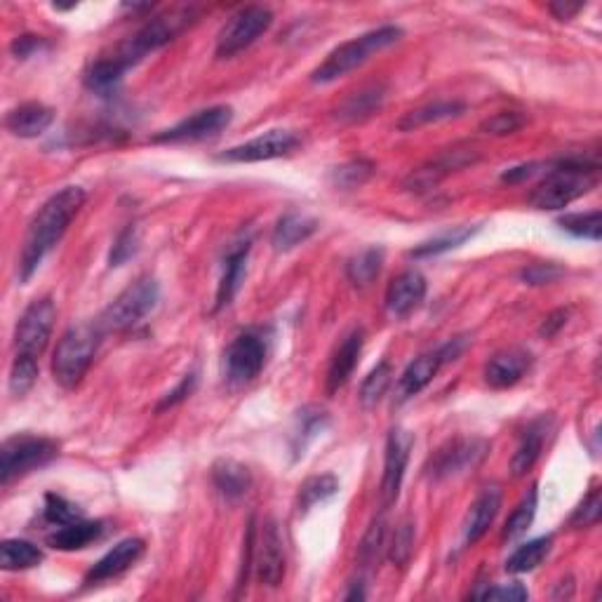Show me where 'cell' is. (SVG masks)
<instances>
[{"instance_id": "9", "label": "cell", "mask_w": 602, "mask_h": 602, "mask_svg": "<svg viewBox=\"0 0 602 602\" xmlns=\"http://www.w3.org/2000/svg\"><path fill=\"white\" fill-rule=\"evenodd\" d=\"M233 120L231 106H210V109L196 111L193 116L184 118L182 123L160 130L153 135V144H186V142H203V139L217 137L226 130Z\"/></svg>"}, {"instance_id": "43", "label": "cell", "mask_w": 602, "mask_h": 602, "mask_svg": "<svg viewBox=\"0 0 602 602\" xmlns=\"http://www.w3.org/2000/svg\"><path fill=\"white\" fill-rule=\"evenodd\" d=\"M137 250H139V233H137V226L130 224L118 233L116 243H113L109 254V266H123L127 259L135 257Z\"/></svg>"}, {"instance_id": "12", "label": "cell", "mask_w": 602, "mask_h": 602, "mask_svg": "<svg viewBox=\"0 0 602 602\" xmlns=\"http://www.w3.org/2000/svg\"><path fill=\"white\" fill-rule=\"evenodd\" d=\"M478 158H480V151L476 149V146L457 144V146H452V149H445L443 153H438L436 158L428 160L426 165L419 167V170H414L412 175L407 177L405 186L417 193L431 191L433 186H436L438 182H443L447 175L464 170V167L476 163Z\"/></svg>"}, {"instance_id": "21", "label": "cell", "mask_w": 602, "mask_h": 602, "mask_svg": "<svg viewBox=\"0 0 602 602\" xmlns=\"http://www.w3.org/2000/svg\"><path fill=\"white\" fill-rule=\"evenodd\" d=\"M501 508V490L499 487H485L483 494L473 501L471 511H468L466 525H464V544L473 546L480 541L490 530L494 518H497Z\"/></svg>"}, {"instance_id": "26", "label": "cell", "mask_w": 602, "mask_h": 602, "mask_svg": "<svg viewBox=\"0 0 602 602\" xmlns=\"http://www.w3.org/2000/svg\"><path fill=\"white\" fill-rule=\"evenodd\" d=\"M384 99H386L384 85H367V88L351 92V95L339 104V109L334 116H337L339 123H360V120H367L372 113H377L381 109V104H384Z\"/></svg>"}, {"instance_id": "50", "label": "cell", "mask_w": 602, "mask_h": 602, "mask_svg": "<svg viewBox=\"0 0 602 602\" xmlns=\"http://www.w3.org/2000/svg\"><path fill=\"white\" fill-rule=\"evenodd\" d=\"M45 48V40L40 36H19L12 40L10 50L17 59H29Z\"/></svg>"}, {"instance_id": "35", "label": "cell", "mask_w": 602, "mask_h": 602, "mask_svg": "<svg viewBox=\"0 0 602 602\" xmlns=\"http://www.w3.org/2000/svg\"><path fill=\"white\" fill-rule=\"evenodd\" d=\"M478 229H471V226H457V229L440 233V236L426 240V243H421L419 247H414L412 257L417 259H426V257H436V254L450 252L454 247L464 245L468 238L476 236Z\"/></svg>"}, {"instance_id": "51", "label": "cell", "mask_w": 602, "mask_h": 602, "mask_svg": "<svg viewBox=\"0 0 602 602\" xmlns=\"http://www.w3.org/2000/svg\"><path fill=\"white\" fill-rule=\"evenodd\" d=\"M567 316H570V311H565V309H558V311H553L551 316H548L546 320H544V325L539 327V334L541 337H553V334H558L560 330H563L565 327V323H567Z\"/></svg>"}, {"instance_id": "24", "label": "cell", "mask_w": 602, "mask_h": 602, "mask_svg": "<svg viewBox=\"0 0 602 602\" xmlns=\"http://www.w3.org/2000/svg\"><path fill=\"white\" fill-rule=\"evenodd\" d=\"M247 254H250V240L238 243L233 250L226 254L224 262V273L217 287V301H214V311H222L224 306H229L233 297H236L240 285L245 280V269H247Z\"/></svg>"}, {"instance_id": "20", "label": "cell", "mask_w": 602, "mask_h": 602, "mask_svg": "<svg viewBox=\"0 0 602 602\" xmlns=\"http://www.w3.org/2000/svg\"><path fill=\"white\" fill-rule=\"evenodd\" d=\"M142 553H144L142 539H123L120 544L113 546L95 567H92L88 577H85V584H102V581L120 577V574L130 570V567L142 558Z\"/></svg>"}, {"instance_id": "5", "label": "cell", "mask_w": 602, "mask_h": 602, "mask_svg": "<svg viewBox=\"0 0 602 602\" xmlns=\"http://www.w3.org/2000/svg\"><path fill=\"white\" fill-rule=\"evenodd\" d=\"M160 297V287L156 283V278L151 276H142L137 278L135 283L127 285L123 292L118 294L116 299L106 306V311L99 318V327L102 332H123L135 327L137 323L149 316V313L156 309Z\"/></svg>"}, {"instance_id": "44", "label": "cell", "mask_w": 602, "mask_h": 602, "mask_svg": "<svg viewBox=\"0 0 602 602\" xmlns=\"http://www.w3.org/2000/svg\"><path fill=\"white\" fill-rule=\"evenodd\" d=\"M384 518L374 520V523L370 525V530H367L363 544H360V560H363V565L370 567L372 563H377L379 558V551L384 548Z\"/></svg>"}, {"instance_id": "10", "label": "cell", "mask_w": 602, "mask_h": 602, "mask_svg": "<svg viewBox=\"0 0 602 602\" xmlns=\"http://www.w3.org/2000/svg\"><path fill=\"white\" fill-rule=\"evenodd\" d=\"M266 356H269V349H266V341L262 334H238L224 353L226 379H229L231 384H247V381L259 377V372L264 370Z\"/></svg>"}, {"instance_id": "22", "label": "cell", "mask_w": 602, "mask_h": 602, "mask_svg": "<svg viewBox=\"0 0 602 602\" xmlns=\"http://www.w3.org/2000/svg\"><path fill=\"white\" fill-rule=\"evenodd\" d=\"M52 120H55V111H52L50 106L40 102H29L17 106V109H12L8 113L5 127H8V132H12L15 137L33 139L43 135V132L52 125Z\"/></svg>"}, {"instance_id": "25", "label": "cell", "mask_w": 602, "mask_h": 602, "mask_svg": "<svg viewBox=\"0 0 602 602\" xmlns=\"http://www.w3.org/2000/svg\"><path fill=\"white\" fill-rule=\"evenodd\" d=\"M318 231V222L309 214L301 212H287L278 219L276 229H273L271 243L278 252H290L294 247L306 243L313 233Z\"/></svg>"}, {"instance_id": "28", "label": "cell", "mask_w": 602, "mask_h": 602, "mask_svg": "<svg viewBox=\"0 0 602 602\" xmlns=\"http://www.w3.org/2000/svg\"><path fill=\"white\" fill-rule=\"evenodd\" d=\"M212 483L226 499H240L247 490H250L252 476L243 464H238V461L222 459L212 468Z\"/></svg>"}, {"instance_id": "17", "label": "cell", "mask_w": 602, "mask_h": 602, "mask_svg": "<svg viewBox=\"0 0 602 602\" xmlns=\"http://www.w3.org/2000/svg\"><path fill=\"white\" fill-rule=\"evenodd\" d=\"M426 299V278L419 271H405L391 280L386 290V311L391 318L412 316Z\"/></svg>"}, {"instance_id": "29", "label": "cell", "mask_w": 602, "mask_h": 602, "mask_svg": "<svg viewBox=\"0 0 602 602\" xmlns=\"http://www.w3.org/2000/svg\"><path fill=\"white\" fill-rule=\"evenodd\" d=\"M466 111V104L461 102H436V104H426L421 106V109H414L410 113H405L403 118H400L398 130L400 132H412L419 130V127L431 125V123H440V120H450L457 118L461 113Z\"/></svg>"}, {"instance_id": "18", "label": "cell", "mask_w": 602, "mask_h": 602, "mask_svg": "<svg viewBox=\"0 0 602 602\" xmlns=\"http://www.w3.org/2000/svg\"><path fill=\"white\" fill-rule=\"evenodd\" d=\"M363 344H365V332L356 327L346 334L344 341L339 344V349L334 351V356L330 360V367H327V393L334 396V393L344 389L349 384V379L356 372V367L360 363V353H363Z\"/></svg>"}, {"instance_id": "31", "label": "cell", "mask_w": 602, "mask_h": 602, "mask_svg": "<svg viewBox=\"0 0 602 602\" xmlns=\"http://www.w3.org/2000/svg\"><path fill=\"white\" fill-rule=\"evenodd\" d=\"M43 560V551L36 544L24 539H5L0 544V567L5 572H19L31 570V567L40 565Z\"/></svg>"}, {"instance_id": "19", "label": "cell", "mask_w": 602, "mask_h": 602, "mask_svg": "<svg viewBox=\"0 0 602 602\" xmlns=\"http://www.w3.org/2000/svg\"><path fill=\"white\" fill-rule=\"evenodd\" d=\"M532 356L523 349H506L490 358L485 365V381L492 389H511L530 372Z\"/></svg>"}, {"instance_id": "14", "label": "cell", "mask_w": 602, "mask_h": 602, "mask_svg": "<svg viewBox=\"0 0 602 602\" xmlns=\"http://www.w3.org/2000/svg\"><path fill=\"white\" fill-rule=\"evenodd\" d=\"M487 454V443L485 440H450V443L440 447L436 457L428 461L426 471L433 480H445L459 473L468 471V468H476L483 457Z\"/></svg>"}, {"instance_id": "33", "label": "cell", "mask_w": 602, "mask_h": 602, "mask_svg": "<svg viewBox=\"0 0 602 602\" xmlns=\"http://www.w3.org/2000/svg\"><path fill=\"white\" fill-rule=\"evenodd\" d=\"M381 264H384V250L379 247H367L356 257L351 259L349 266H346V276L356 287H367L377 280Z\"/></svg>"}, {"instance_id": "53", "label": "cell", "mask_w": 602, "mask_h": 602, "mask_svg": "<svg viewBox=\"0 0 602 602\" xmlns=\"http://www.w3.org/2000/svg\"><path fill=\"white\" fill-rule=\"evenodd\" d=\"M539 163H530V165H520V167H513V170H508L501 175V179L504 182H523V179H530L539 172Z\"/></svg>"}, {"instance_id": "40", "label": "cell", "mask_w": 602, "mask_h": 602, "mask_svg": "<svg viewBox=\"0 0 602 602\" xmlns=\"http://www.w3.org/2000/svg\"><path fill=\"white\" fill-rule=\"evenodd\" d=\"M525 123L527 118L520 111H499L480 123V132H485V135H492V137H506L523 130Z\"/></svg>"}, {"instance_id": "52", "label": "cell", "mask_w": 602, "mask_h": 602, "mask_svg": "<svg viewBox=\"0 0 602 602\" xmlns=\"http://www.w3.org/2000/svg\"><path fill=\"white\" fill-rule=\"evenodd\" d=\"M584 3H567V0H560V3H551L548 5V10H551V15L555 19H560V22H567V19H574L579 15L581 10H584Z\"/></svg>"}, {"instance_id": "37", "label": "cell", "mask_w": 602, "mask_h": 602, "mask_svg": "<svg viewBox=\"0 0 602 602\" xmlns=\"http://www.w3.org/2000/svg\"><path fill=\"white\" fill-rule=\"evenodd\" d=\"M534 515H537V487H532L530 494L520 501L518 508L511 513V518L506 520V527H504V534H501V539L513 541V539L523 537V534L532 527Z\"/></svg>"}, {"instance_id": "8", "label": "cell", "mask_w": 602, "mask_h": 602, "mask_svg": "<svg viewBox=\"0 0 602 602\" xmlns=\"http://www.w3.org/2000/svg\"><path fill=\"white\" fill-rule=\"evenodd\" d=\"M57 309L52 299H36L26 306L15 330V356L38 360L40 353L48 349V341L55 330Z\"/></svg>"}, {"instance_id": "32", "label": "cell", "mask_w": 602, "mask_h": 602, "mask_svg": "<svg viewBox=\"0 0 602 602\" xmlns=\"http://www.w3.org/2000/svg\"><path fill=\"white\" fill-rule=\"evenodd\" d=\"M551 548H553L551 537H539L527 541V544L515 548L511 558L506 560V570L511 574H525L537 570V567L548 558Z\"/></svg>"}, {"instance_id": "34", "label": "cell", "mask_w": 602, "mask_h": 602, "mask_svg": "<svg viewBox=\"0 0 602 602\" xmlns=\"http://www.w3.org/2000/svg\"><path fill=\"white\" fill-rule=\"evenodd\" d=\"M337 492H339V480L334 476H330V473H323V476L309 478L304 485L299 487V494H297L299 513L311 511L313 506H318V504H323V501L332 499Z\"/></svg>"}, {"instance_id": "23", "label": "cell", "mask_w": 602, "mask_h": 602, "mask_svg": "<svg viewBox=\"0 0 602 602\" xmlns=\"http://www.w3.org/2000/svg\"><path fill=\"white\" fill-rule=\"evenodd\" d=\"M548 428H551V419L546 417L532 421V424L525 428L518 450H515L511 459V471L515 478L527 476V473L532 471V466L537 464V459L541 457V450H544V443L548 438Z\"/></svg>"}, {"instance_id": "11", "label": "cell", "mask_w": 602, "mask_h": 602, "mask_svg": "<svg viewBox=\"0 0 602 602\" xmlns=\"http://www.w3.org/2000/svg\"><path fill=\"white\" fill-rule=\"evenodd\" d=\"M464 349V341L461 339H452L450 344H445L443 349L433 351V353H424L419 356L414 363L407 365V370L400 374L398 384H396V403L403 405L407 400H412L414 396H419L421 391L431 384L433 377H436L440 367H443L447 360H454Z\"/></svg>"}, {"instance_id": "3", "label": "cell", "mask_w": 602, "mask_h": 602, "mask_svg": "<svg viewBox=\"0 0 602 602\" xmlns=\"http://www.w3.org/2000/svg\"><path fill=\"white\" fill-rule=\"evenodd\" d=\"M400 38H403V29H398V26H379V29L367 31L363 36L346 40L339 48H334L325 57V62L311 73V80L318 85L332 83V80L346 76V73L358 69V66L370 62L379 52L389 50Z\"/></svg>"}, {"instance_id": "49", "label": "cell", "mask_w": 602, "mask_h": 602, "mask_svg": "<svg viewBox=\"0 0 602 602\" xmlns=\"http://www.w3.org/2000/svg\"><path fill=\"white\" fill-rule=\"evenodd\" d=\"M560 276H563V269L555 264H532L520 271V278H523L527 285H546L558 280Z\"/></svg>"}, {"instance_id": "1", "label": "cell", "mask_w": 602, "mask_h": 602, "mask_svg": "<svg viewBox=\"0 0 602 602\" xmlns=\"http://www.w3.org/2000/svg\"><path fill=\"white\" fill-rule=\"evenodd\" d=\"M83 203L85 191L80 186H66L36 212V217L29 224V231H26L22 259H19V280L22 283L31 280L38 266L43 264V259L52 252V247L62 240Z\"/></svg>"}, {"instance_id": "41", "label": "cell", "mask_w": 602, "mask_h": 602, "mask_svg": "<svg viewBox=\"0 0 602 602\" xmlns=\"http://www.w3.org/2000/svg\"><path fill=\"white\" fill-rule=\"evenodd\" d=\"M38 379V360L33 358H19L15 356L10 370V391L15 396H24L26 391H31V386Z\"/></svg>"}, {"instance_id": "48", "label": "cell", "mask_w": 602, "mask_h": 602, "mask_svg": "<svg viewBox=\"0 0 602 602\" xmlns=\"http://www.w3.org/2000/svg\"><path fill=\"white\" fill-rule=\"evenodd\" d=\"M527 588L523 584H501V586H490L485 591L471 593V598L480 600H527Z\"/></svg>"}, {"instance_id": "15", "label": "cell", "mask_w": 602, "mask_h": 602, "mask_svg": "<svg viewBox=\"0 0 602 602\" xmlns=\"http://www.w3.org/2000/svg\"><path fill=\"white\" fill-rule=\"evenodd\" d=\"M414 438L403 428H393L389 440H386V457H384V478H381V504L389 508L396 504L400 487H403L405 468L410 461Z\"/></svg>"}, {"instance_id": "30", "label": "cell", "mask_w": 602, "mask_h": 602, "mask_svg": "<svg viewBox=\"0 0 602 602\" xmlns=\"http://www.w3.org/2000/svg\"><path fill=\"white\" fill-rule=\"evenodd\" d=\"M325 426H327V414L323 410H318V407H304V410L297 414V424H294V431H292L294 459L304 457L306 447H309L313 440L325 431Z\"/></svg>"}, {"instance_id": "13", "label": "cell", "mask_w": 602, "mask_h": 602, "mask_svg": "<svg viewBox=\"0 0 602 602\" xmlns=\"http://www.w3.org/2000/svg\"><path fill=\"white\" fill-rule=\"evenodd\" d=\"M299 144V137L290 130H269L264 135L250 139V142L219 153L217 160H222V163H262V160L287 156Z\"/></svg>"}, {"instance_id": "39", "label": "cell", "mask_w": 602, "mask_h": 602, "mask_svg": "<svg viewBox=\"0 0 602 602\" xmlns=\"http://www.w3.org/2000/svg\"><path fill=\"white\" fill-rule=\"evenodd\" d=\"M374 175V165L370 160H351V163L337 167L332 172V184L337 189H356V186H363L367 179Z\"/></svg>"}, {"instance_id": "27", "label": "cell", "mask_w": 602, "mask_h": 602, "mask_svg": "<svg viewBox=\"0 0 602 602\" xmlns=\"http://www.w3.org/2000/svg\"><path fill=\"white\" fill-rule=\"evenodd\" d=\"M104 525L92 523V520H73L69 525L57 527L55 534H50L48 544L57 551H80V548H88L90 544L102 537Z\"/></svg>"}, {"instance_id": "36", "label": "cell", "mask_w": 602, "mask_h": 602, "mask_svg": "<svg viewBox=\"0 0 602 602\" xmlns=\"http://www.w3.org/2000/svg\"><path fill=\"white\" fill-rule=\"evenodd\" d=\"M558 226L574 238H584V240H593V243H598L602 236V214H600V210L565 214V217L558 219Z\"/></svg>"}, {"instance_id": "2", "label": "cell", "mask_w": 602, "mask_h": 602, "mask_svg": "<svg viewBox=\"0 0 602 602\" xmlns=\"http://www.w3.org/2000/svg\"><path fill=\"white\" fill-rule=\"evenodd\" d=\"M544 182L532 191L530 203L537 210H563L598 186L600 165L586 158H567L548 165Z\"/></svg>"}, {"instance_id": "45", "label": "cell", "mask_w": 602, "mask_h": 602, "mask_svg": "<svg viewBox=\"0 0 602 602\" xmlns=\"http://www.w3.org/2000/svg\"><path fill=\"white\" fill-rule=\"evenodd\" d=\"M600 515H602V494H600V490H593L584 499V504L574 511V515L570 518V525L572 527H593V525H598Z\"/></svg>"}, {"instance_id": "7", "label": "cell", "mask_w": 602, "mask_h": 602, "mask_svg": "<svg viewBox=\"0 0 602 602\" xmlns=\"http://www.w3.org/2000/svg\"><path fill=\"white\" fill-rule=\"evenodd\" d=\"M273 12L262 5L238 10L217 36V59H231L250 48L271 29Z\"/></svg>"}, {"instance_id": "38", "label": "cell", "mask_w": 602, "mask_h": 602, "mask_svg": "<svg viewBox=\"0 0 602 602\" xmlns=\"http://www.w3.org/2000/svg\"><path fill=\"white\" fill-rule=\"evenodd\" d=\"M391 377H393V370H391L389 360H384V363H379L377 367H374V370L365 377L363 386H360V403H363L365 407L377 405L379 400L384 398V393L389 391Z\"/></svg>"}, {"instance_id": "47", "label": "cell", "mask_w": 602, "mask_h": 602, "mask_svg": "<svg viewBox=\"0 0 602 602\" xmlns=\"http://www.w3.org/2000/svg\"><path fill=\"white\" fill-rule=\"evenodd\" d=\"M196 386H198V372L184 374V379L179 381L175 389H172L170 393H165L163 400H160L156 407V412H165V410H170V407L184 403V400L189 398L193 391H196Z\"/></svg>"}, {"instance_id": "42", "label": "cell", "mask_w": 602, "mask_h": 602, "mask_svg": "<svg viewBox=\"0 0 602 602\" xmlns=\"http://www.w3.org/2000/svg\"><path fill=\"white\" fill-rule=\"evenodd\" d=\"M80 518H83V513L78 511L76 504L59 497V494H48V497H45V520H48V523L62 527Z\"/></svg>"}, {"instance_id": "16", "label": "cell", "mask_w": 602, "mask_h": 602, "mask_svg": "<svg viewBox=\"0 0 602 602\" xmlns=\"http://www.w3.org/2000/svg\"><path fill=\"white\" fill-rule=\"evenodd\" d=\"M254 565H257V577L264 586L278 588L280 584H283L285 544H283V534H280V527L276 520H266L264 523V532H262V539H259Z\"/></svg>"}, {"instance_id": "4", "label": "cell", "mask_w": 602, "mask_h": 602, "mask_svg": "<svg viewBox=\"0 0 602 602\" xmlns=\"http://www.w3.org/2000/svg\"><path fill=\"white\" fill-rule=\"evenodd\" d=\"M99 341H102V327L99 325L71 327L59 339L55 358H52V374H55L59 386L76 389L97 356Z\"/></svg>"}, {"instance_id": "6", "label": "cell", "mask_w": 602, "mask_h": 602, "mask_svg": "<svg viewBox=\"0 0 602 602\" xmlns=\"http://www.w3.org/2000/svg\"><path fill=\"white\" fill-rule=\"evenodd\" d=\"M59 454V445L40 436H12L0 447V483L8 487L31 471L48 466Z\"/></svg>"}, {"instance_id": "46", "label": "cell", "mask_w": 602, "mask_h": 602, "mask_svg": "<svg viewBox=\"0 0 602 602\" xmlns=\"http://www.w3.org/2000/svg\"><path fill=\"white\" fill-rule=\"evenodd\" d=\"M414 548V525L412 523H400L396 530V537H393L391 544V560L396 565H407L410 563V555Z\"/></svg>"}]
</instances>
